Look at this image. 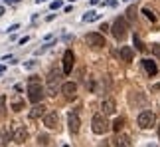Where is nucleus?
Here are the masks:
<instances>
[{"instance_id":"1","label":"nucleus","mask_w":160,"mask_h":147,"mask_svg":"<svg viewBox=\"0 0 160 147\" xmlns=\"http://www.w3.org/2000/svg\"><path fill=\"white\" fill-rule=\"evenodd\" d=\"M44 95H48L44 85L38 82V76H32L30 78V84H28V100L32 103H40Z\"/></svg>"},{"instance_id":"2","label":"nucleus","mask_w":160,"mask_h":147,"mask_svg":"<svg viewBox=\"0 0 160 147\" xmlns=\"http://www.w3.org/2000/svg\"><path fill=\"white\" fill-rule=\"evenodd\" d=\"M111 127H113V125L107 121L105 113H95L93 119H91V129H93V133H97V135H105Z\"/></svg>"},{"instance_id":"3","label":"nucleus","mask_w":160,"mask_h":147,"mask_svg":"<svg viewBox=\"0 0 160 147\" xmlns=\"http://www.w3.org/2000/svg\"><path fill=\"white\" fill-rule=\"evenodd\" d=\"M111 32H113V36L117 40H125L127 34H128V20L125 16H119L113 22V26H111Z\"/></svg>"},{"instance_id":"4","label":"nucleus","mask_w":160,"mask_h":147,"mask_svg":"<svg viewBox=\"0 0 160 147\" xmlns=\"http://www.w3.org/2000/svg\"><path fill=\"white\" fill-rule=\"evenodd\" d=\"M61 85H63V84H61V72L52 70L50 74H48V88H46V94H48V95H55Z\"/></svg>"},{"instance_id":"5","label":"nucleus","mask_w":160,"mask_h":147,"mask_svg":"<svg viewBox=\"0 0 160 147\" xmlns=\"http://www.w3.org/2000/svg\"><path fill=\"white\" fill-rule=\"evenodd\" d=\"M154 121H156V115L152 113V112H140L138 113V117H137V123H138V127H142V129H148V127H152L154 125Z\"/></svg>"},{"instance_id":"6","label":"nucleus","mask_w":160,"mask_h":147,"mask_svg":"<svg viewBox=\"0 0 160 147\" xmlns=\"http://www.w3.org/2000/svg\"><path fill=\"white\" fill-rule=\"evenodd\" d=\"M85 44L91 46V48H103L105 46V36L99 34V32H89L85 36Z\"/></svg>"},{"instance_id":"7","label":"nucleus","mask_w":160,"mask_h":147,"mask_svg":"<svg viewBox=\"0 0 160 147\" xmlns=\"http://www.w3.org/2000/svg\"><path fill=\"white\" fill-rule=\"evenodd\" d=\"M26 139H28V129L26 127H22V125L14 127V131H12V141L14 143H24Z\"/></svg>"},{"instance_id":"8","label":"nucleus","mask_w":160,"mask_h":147,"mask_svg":"<svg viewBox=\"0 0 160 147\" xmlns=\"http://www.w3.org/2000/svg\"><path fill=\"white\" fill-rule=\"evenodd\" d=\"M61 94H63L67 100H75V95H77V84L65 82L63 85H61Z\"/></svg>"},{"instance_id":"9","label":"nucleus","mask_w":160,"mask_h":147,"mask_svg":"<svg viewBox=\"0 0 160 147\" xmlns=\"http://www.w3.org/2000/svg\"><path fill=\"white\" fill-rule=\"evenodd\" d=\"M67 127H69V133H79V129H81V119H79L77 113H69V117H67Z\"/></svg>"},{"instance_id":"10","label":"nucleus","mask_w":160,"mask_h":147,"mask_svg":"<svg viewBox=\"0 0 160 147\" xmlns=\"http://www.w3.org/2000/svg\"><path fill=\"white\" fill-rule=\"evenodd\" d=\"M73 62H75V56H73L71 50L63 52V74H71L73 70Z\"/></svg>"},{"instance_id":"11","label":"nucleus","mask_w":160,"mask_h":147,"mask_svg":"<svg viewBox=\"0 0 160 147\" xmlns=\"http://www.w3.org/2000/svg\"><path fill=\"white\" fill-rule=\"evenodd\" d=\"M101 109H103V113L105 115H113L117 112V103L113 97H107V100H103L101 101Z\"/></svg>"},{"instance_id":"12","label":"nucleus","mask_w":160,"mask_h":147,"mask_svg":"<svg viewBox=\"0 0 160 147\" xmlns=\"http://www.w3.org/2000/svg\"><path fill=\"white\" fill-rule=\"evenodd\" d=\"M58 121H59V117H58L55 112H50V113L44 115V125L48 129H55V127H58Z\"/></svg>"},{"instance_id":"13","label":"nucleus","mask_w":160,"mask_h":147,"mask_svg":"<svg viewBox=\"0 0 160 147\" xmlns=\"http://www.w3.org/2000/svg\"><path fill=\"white\" fill-rule=\"evenodd\" d=\"M28 115H30V119H40V117H44V115H46V107L42 106V103H36V106L30 109Z\"/></svg>"},{"instance_id":"14","label":"nucleus","mask_w":160,"mask_h":147,"mask_svg":"<svg viewBox=\"0 0 160 147\" xmlns=\"http://www.w3.org/2000/svg\"><path fill=\"white\" fill-rule=\"evenodd\" d=\"M119 56H121L122 62H132L134 52H132V48H131V46H122L121 50H119Z\"/></svg>"},{"instance_id":"15","label":"nucleus","mask_w":160,"mask_h":147,"mask_svg":"<svg viewBox=\"0 0 160 147\" xmlns=\"http://www.w3.org/2000/svg\"><path fill=\"white\" fill-rule=\"evenodd\" d=\"M115 147H132L131 137H128V135H121V133H117V137H115Z\"/></svg>"},{"instance_id":"16","label":"nucleus","mask_w":160,"mask_h":147,"mask_svg":"<svg viewBox=\"0 0 160 147\" xmlns=\"http://www.w3.org/2000/svg\"><path fill=\"white\" fill-rule=\"evenodd\" d=\"M10 106H12V109H14V112H22L24 107H26V103H24V100L20 95H14L10 100Z\"/></svg>"},{"instance_id":"17","label":"nucleus","mask_w":160,"mask_h":147,"mask_svg":"<svg viewBox=\"0 0 160 147\" xmlns=\"http://www.w3.org/2000/svg\"><path fill=\"white\" fill-rule=\"evenodd\" d=\"M142 66H144V70L148 76H156L158 74V68H156V64L152 62V60H142Z\"/></svg>"},{"instance_id":"18","label":"nucleus","mask_w":160,"mask_h":147,"mask_svg":"<svg viewBox=\"0 0 160 147\" xmlns=\"http://www.w3.org/2000/svg\"><path fill=\"white\" fill-rule=\"evenodd\" d=\"M10 141H12V133L8 129H2L0 131V147H6Z\"/></svg>"},{"instance_id":"19","label":"nucleus","mask_w":160,"mask_h":147,"mask_svg":"<svg viewBox=\"0 0 160 147\" xmlns=\"http://www.w3.org/2000/svg\"><path fill=\"white\" fill-rule=\"evenodd\" d=\"M99 18H101V14H97V12L91 10V12H87V14L83 16V22H95V20H99Z\"/></svg>"},{"instance_id":"20","label":"nucleus","mask_w":160,"mask_h":147,"mask_svg":"<svg viewBox=\"0 0 160 147\" xmlns=\"http://www.w3.org/2000/svg\"><path fill=\"white\" fill-rule=\"evenodd\" d=\"M122 127H125V117H117V119L113 121V129H115L117 133H119V131L122 129Z\"/></svg>"},{"instance_id":"21","label":"nucleus","mask_w":160,"mask_h":147,"mask_svg":"<svg viewBox=\"0 0 160 147\" xmlns=\"http://www.w3.org/2000/svg\"><path fill=\"white\" fill-rule=\"evenodd\" d=\"M142 14H144L146 18H148L150 22H156V14H154V12H152L150 8H142Z\"/></svg>"},{"instance_id":"22","label":"nucleus","mask_w":160,"mask_h":147,"mask_svg":"<svg viewBox=\"0 0 160 147\" xmlns=\"http://www.w3.org/2000/svg\"><path fill=\"white\" fill-rule=\"evenodd\" d=\"M134 46H137V50H140V52H144V44H142V40H140L138 36H134Z\"/></svg>"},{"instance_id":"23","label":"nucleus","mask_w":160,"mask_h":147,"mask_svg":"<svg viewBox=\"0 0 160 147\" xmlns=\"http://www.w3.org/2000/svg\"><path fill=\"white\" fill-rule=\"evenodd\" d=\"M38 143L40 145H48V143H50V137H48V135H38Z\"/></svg>"},{"instance_id":"24","label":"nucleus","mask_w":160,"mask_h":147,"mask_svg":"<svg viewBox=\"0 0 160 147\" xmlns=\"http://www.w3.org/2000/svg\"><path fill=\"white\" fill-rule=\"evenodd\" d=\"M152 54L160 60V44H152Z\"/></svg>"},{"instance_id":"25","label":"nucleus","mask_w":160,"mask_h":147,"mask_svg":"<svg viewBox=\"0 0 160 147\" xmlns=\"http://www.w3.org/2000/svg\"><path fill=\"white\" fill-rule=\"evenodd\" d=\"M61 6H63V4H61V0H53V2L50 4V8L52 10H58V8H61Z\"/></svg>"},{"instance_id":"26","label":"nucleus","mask_w":160,"mask_h":147,"mask_svg":"<svg viewBox=\"0 0 160 147\" xmlns=\"http://www.w3.org/2000/svg\"><path fill=\"white\" fill-rule=\"evenodd\" d=\"M4 106H6V97H4V95H0V115L4 113Z\"/></svg>"},{"instance_id":"27","label":"nucleus","mask_w":160,"mask_h":147,"mask_svg":"<svg viewBox=\"0 0 160 147\" xmlns=\"http://www.w3.org/2000/svg\"><path fill=\"white\" fill-rule=\"evenodd\" d=\"M18 28H20V24H12V26L8 28V32H12V34H14V32H16Z\"/></svg>"},{"instance_id":"28","label":"nucleus","mask_w":160,"mask_h":147,"mask_svg":"<svg viewBox=\"0 0 160 147\" xmlns=\"http://www.w3.org/2000/svg\"><path fill=\"white\" fill-rule=\"evenodd\" d=\"M127 14H128V20H134V16H137V14H134V8H131Z\"/></svg>"},{"instance_id":"29","label":"nucleus","mask_w":160,"mask_h":147,"mask_svg":"<svg viewBox=\"0 0 160 147\" xmlns=\"http://www.w3.org/2000/svg\"><path fill=\"white\" fill-rule=\"evenodd\" d=\"M105 4H107V6H117V0H107Z\"/></svg>"},{"instance_id":"30","label":"nucleus","mask_w":160,"mask_h":147,"mask_svg":"<svg viewBox=\"0 0 160 147\" xmlns=\"http://www.w3.org/2000/svg\"><path fill=\"white\" fill-rule=\"evenodd\" d=\"M28 40H30V38H28V36H24V38H20V44L24 46V44H26V42H28Z\"/></svg>"},{"instance_id":"31","label":"nucleus","mask_w":160,"mask_h":147,"mask_svg":"<svg viewBox=\"0 0 160 147\" xmlns=\"http://www.w3.org/2000/svg\"><path fill=\"white\" fill-rule=\"evenodd\" d=\"M4 12H6V8H4V6H0V16H4Z\"/></svg>"},{"instance_id":"32","label":"nucleus","mask_w":160,"mask_h":147,"mask_svg":"<svg viewBox=\"0 0 160 147\" xmlns=\"http://www.w3.org/2000/svg\"><path fill=\"white\" fill-rule=\"evenodd\" d=\"M2 2H6V4H12V2H16V0H2Z\"/></svg>"},{"instance_id":"33","label":"nucleus","mask_w":160,"mask_h":147,"mask_svg":"<svg viewBox=\"0 0 160 147\" xmlns=\"http://www.w3.org/2000/svg\"><path fill=\"white\" fill-rule=\"evenodd\" d=\"M89 2H91V4H97V2H99V0H89Z\"/></svg>"},{"instance_id":"34","label":"nucleus","mask_w":160,"mask_h":147,"mask_svg":"<svg viewBox=\"0 0 160 147\" xmlns=\"http://www.w3.org/2000/svg\"><path fill=\"white\" fill-rule=\"evenodd\" d=\"M36 2H38V4H40V2H48V0H36Z\"/></svg>"},{"instance_id":"35","label":"nucleus","mask_w":160,"mask_h":147,"mask_svg":"<svg viewBox=\"0 0 160 147\" xmlns=\"http://www.w3.org/2000/svg\"><path fill=\"white\" fill-rule=\"evenodd\" d=\"M158 139H160V125H158Z\"/></svg>"},{"instance_id":"36","label":"nucleus","mask_w":160,"mask_h":147,"mask_svg":"<svg viewBox=\"0 0 160 147\" xmlns=\"http://www.w3.org/2000/svg\"><path fill=\"white\" fill-rule=\"evenodd\" d=\"M69 2H75V0H69Z\"/></svg>"},{"instance_id":"37","label":"nucleus","mask_w":160,"mask_h":147,"mask_svg":"<svg viewBox=\"0 0 160 147\" xmlns=\"http://www.w3.org/2000/svg\"><path fill=\"white\" fill-rule=\"evenodd\" d=\"M63 147H69V145H63Z\"/></svg>"}]
</instances>
